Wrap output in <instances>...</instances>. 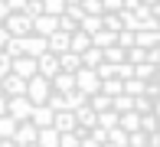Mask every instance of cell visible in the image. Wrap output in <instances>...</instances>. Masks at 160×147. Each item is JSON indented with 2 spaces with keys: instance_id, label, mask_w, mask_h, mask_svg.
Wrapping results in <instances>:
<instances>
[{
  "instance_id": "6da1fadb",
  "label": "cell",
  "mask_w": 160,
  "mask_h": 147,
  "mask_svg": "<svg viewBox=\"0 0 160 147\" xmlns=\"http://www.w3.org/2000/svg\"><path fill=\"white\" fill-rule=\"evenodd\" d=\"M49 92H52V85H49V79H42V75H33L30 82H26V98H30L33 105H46Z\"/></svg>"
},
{
  "instance_id": "7a4b0ae2",
  "label": "cell",
  "mask_w": 160,
  "mask_h": 147,
  "mask_svg": "<svg viewBox=\"0 0 160 147\" xmlns=\"http://www.w3.org/2000/svg\"><path fill=\"white\" fill-rule=\"evenodd\" d=\"M98 88H101V79H98L95 69H78V72H75V92H82V95H98Z\"/></svg>"
},
{
  "instance_id": "3957f363",
  "label": "cell",
  "mask_w": 160,
  "mask_h": 147,
  "mask_svg": "<svg viewBox=\"0 0 160 147\" xmlns=\"http://www.w3.org/2000/svg\"><path fill=\"white\" fill-rule=\"evenodd\" d=\"M30 111H33V101L26 98V95H13V98H7V114H10L13 121H30Z\"/></svg>"
},
{
  "instance_id": "277c9868",
  "label": "cell",
  "mask_w": 160,
  "mask_h": 147,
  "mask_svg": "<svg viewBox=\"0 0 160 147\" xmlns=\"http://www.w3.org/2000/svg\"><path fill=\"white\" fill-rule=\"evenodd\" d=\"M3 29H7V36H26L33 29V20L26 17V13H7Z\"/></svg>"
},
{
  "instance_id": "5b68a950",
  "label": "cell",
  "mask_w": 160,
  "mask_h": 147,
  "mask_svg": "<svg viewBox=\"0 0 160 147\" xmlns=\"http://www.w3.org/2000/svg\"><path fill=\"white\" fill-rule=\"evenodd\" d=\"M36 124H30V121H17V131H13V137L10 141L17 144V147H30V144H36Z\"/></svg>"
},
{
  "instance_id": "8992f818",
  "label": "cell",
  "mask_w": 160,
  "mask_h": 147,
  "mask_svg": "<svg viewBox=\"0 0 160 147\" xmlns=\"http://www.w3.org/2000/svg\"><path fill=\"white\" fill-rule=\"evenodd\" d=\"M10 72L13 75H20V79H26V82H30L33 75H39V72H36V59L33 56H17L10 62Z\"/></svg>"
},
{
  "instance_id": "52a82bcc",
  "label": "cell",
  "mask_w": 160,
  "mask_h": 147,
  "mask_svg": "<svg viewBox=\"0 0 160 147\" xmlns=\"http://www.w3.org/2000/svg\"><path fill=\"white\" fill-rule=\"evenodd\" d=\"M42 53H49V46H46V36L26 33V36H23V56H33V59H39Z\"/></svg>"
},
{
  "instance_id": "ba28073f",
  "label": "cell",
  "mask_w": 160,
  "mask_h": 147,
  "mask_svg": "<svg viewBox=\"0 0 160 147\" xmlns=\"http://www.w3.org/2000/svg\"><path fill=\"white\" fill-rule=\"evenodd\" d=\"M49 85H52V92H59V95L75 92V72H56V75L49 79Z\"/></svg>"
},
{
  "instance_id": "9c48e42d",
  "label": "cell",
  "mask_w": 160,
  "mask_h": 147,
  "mask_svg": "<svg viewBox=\"0 0 160 147\" xmlns=\"http://www.w3.org/2000/svg\"><path fill=\"white\" fill-rule=\"evenodd\" d=\"M78 124H75V114L72 111H56L52 114V131L56 134H72Z\"/></svg>"
},
{
  "instance_id": "30bf717a",
  "label": "cell",
  "mask_w": 160,
  "mask_h": 147,
  "mask_svg": "<svg viewBox=\"0 0 160 147\" xmlns=\"http://www.w3.org/2000/svg\"><path fill=\"white\" fill-rule=\"evenodd\" d=\"M52 108L49 105H33V111H30V124H36V128H52Z\"/></svg>"
},
{
  "instance_id": "8fae6325",
  "label": "cell",
  "mask_w": 160,
  "mask_h": 147,
  "mask_svg": "<svg viewBox=\"0 0 160 147\" xmlns=\"http://www.w3.org/2000/svg\"><path fill=\"white\" fill-rule=\"evenodd\" d=\"M36 72H39L42 79H52L56 72H59V62H56V56H52V53H42L39 59H36Z\"/></svg>"
},
{
  "instance_id": "7c38bea8",
  "label": "cell",
  "mask_w": 160,
  "mask_h": 147,
  "mask_svg": "<svg viewBox=\"0 0 160 147\" xmlns=\"http://www.w3.org/2000/svg\"><path fill=\"white\" fill-rule=\"evenodd\" d=\"M56 62H59V72H78V69H82V56H78V53H69V49L56 56Z\"/></svg>"
},
{
  "instance_id": "4fadbf2b",
  "label": "cell",
  "mask_w": 160,
  "mask_h": 147,
  "mask_svg": "<svg viewBox=\"0 0 160 147\" xmlns=\"http://www.w3.org/2000/svg\"><path fill=\"white\" fill-rule=\"evenodd\" d=\"M46 46H49V53H52V56L65 53V49H69V33H62V29L49 33V36H46Z\"/></svg>"
},
{
  "instance_id": "5bb4252c",
  "label": "cell",
  "mask_w": 160,
  "mask_h": 147,
  "mask_svg": "<svg viewBox=\"0 0 160 147\" xmlns=\"http://www.w3.org/2000/svg\"><path fill=\"white\" fill-rule=\"evenodd\" d=\"M72 114H75V124H78V128H82V131H88V128H95V124H98V114L92 111L88 105L75 108V111H72Z\"/></svg>"
},
{
  "instance_id": "9a60e30c",
  "label": "cell",
  "mask_w": 160,
  "mask_h": 147,
  "mask_svg": "<svg viewBox=\"0 0 160 147\" xmlns=\"http://www.w3.org/2000/svg\"><path fill=\"white\" fill-rule=\"evenodd\" d=\"M30 33H36V36H49V33H56V17H46V13L33 17V29H30Z\"/></svg>"
},
{
  "instance_id": "2e32d148",
  "label": "cell",
  "mask_w": 160,
  "mask_h": 147,
  "mask_svg": "<svg viewBox=\"0 0 160 147\" xmlns=\"http://www.w3.org/2000/svg\"><path fill=\"white\" fill-rule=\"evenodd\" d=\"M88 46H92V36H88V33H82V29L69 33V53H78V56H82Z\"/></svg>"
},
{
  "instance_id": "e0dca14e",
  "label": "cell",
  "mask_w": 160,
  "mask_h": 147,
  "mask_svg": "<svg viewBox=\"0 0 160 147\" xmlns=\"http://www.w3.org/2000/svg\"><path fill=\"white\" fill-rule=\"evenodd\" d=\"M134 46H141V49L160 46V29H141V33H134Z\"/></svg>"
},
{
  "instance_id": "ac0fdd59",
  "label": "cell",
  "mask_w": 160,
  "mask_h": 147,
  "mask_svg": "<svg viewBox=\"0 0 160 147\" xmlns=\"http://www.w3.org/2000/svg\"><path fill=\"white\" fill-rule=\"evenodd\" d=\"M101 95H108V98H114V95H124V79L111 75V79H101Z\"/></svg>"
},
{
  "instance_id": "d6986e66",
  "label": "cell",
  "mask_w": 160,
  "mask_h": 147,
  "mask_svg": "<svg viewBox=\"0 0 160 147\" xmlns=\"http://www.w3.org/2000/svg\"><path fill=\"white\" fill-rule=\"evenodd\" d=\"M101 62H105V53H101L98 46H88L82 53V69H98Z\"/></svg>"
},
{
  "instance_id": "ffe728a7",
  "label": "cell",
  "mask_w": 160,
  "mask_h": 147,
  "mask_svg": "<svg viewBox=\"0 0 160 147\" xmlns=\"http://www.w3.org/2000/svg\"><path fill=\"white\" fill-rule=\"evenodd\" d=\"M101 53H105V62H108V65H121V62H128V49H121L118 43H114V46H108V49H101Z\"/></svg>"
},
{
  "instance_id": "44dd1931",
  "label": "cell",
  "mask_w": 160,
  "mask_h": 147,
  "mask_svg": "<svg viewBox=\"0 0 160 147\" xmlns=\"http://www.w3.org/2000/svg\"><path fill=\"white\" fill-rule=\"evenodd\" d=\"M36 147H59V134L52 128H39L36 131Z\"/></svg>"
},
{
  "instance_id": "7402d4cb",
  "label": "cell",
  "mask_w": 160,
  "mask_h": 147,
  "mask_svg": "<svg viewBox=\"0 0 160 147\" xmlns=\"http://www.w3.org/2000/svg\"><path fill=\"white\" fill-rule=\"evenodd\" d=\"M118 128L128 131V134H131V131H141V114H137V111H124L118 118Z\"/></svg>"
},
{
  "instance_id": "603a6c76",
  "label": "cell",
  "mask_w": 160,
  "mask_h": 147,
  "mask_svg": "<svg viewBox=\"0 0 160 147\" xmlns=\"http://www.w3.org/2000/svg\"><path fill=\"white\" fill-rule=\"evenodd\" d=\"M78 29L88 33V36H95L98 29H101V17H88V13H82V17H78Z\"/></svg>"
},
{
  "instance_id": "cb8c5ba5",
  "label": "cell",
  "mask_w": 160,
  "mask_h": 147,
  "mask_svg": "<svg viewBox=\"0 0 160 147\" xmlns=\"http://www.w3.org/2000/svg\"><path fill=\"white\" fill-rule=\"evenodd\" d=\"M88 108H92V111H95V114H101V111H111V98H108V95H88Z\"/></svg>"
},
{
  "instance_id": "d4e9b609",
  "label": "cell",
  "mask_w": 160,
  "mask_h": 147,
  "mask_svg": "<svg viewBox=\"0 0 160 147\" xmlns=\"http://www.w3.org/2000/svg\"><path fill=\"white\" fill-rule=\"evenodd\" d=\"M111 111H118V114L134 111V98H131V95H114L111 98Z\"/></svg>"
},
{
  "instance_id": "484cf974",
  "label": "cell",
  "mask_w": 160,
  "mask_h": 147,
  "mask_svg": "<svg viewBox=\"0 0 160 147\" xmlns=\"http://www.w3.org/2000/svg\"><path fill=\"white\" fill-rule=\"evenodd\" d=\"M147 92V82H141V79H124V95H131V98H137V95H144Z\"/></svg>"
},
{
  "instance_id": "4316f807",
  "label": "cell",
  "mask_w": 160,
  "mask_h": 147,
  "mask_svg": "<svg viewBox=\"0 0 160 147\" xmlns=\"http://www.w3.org/2000/svg\"><path fill=\"white\" fill-rule=\"evenodd\" d=\"M92 46H98V49L114 46V33H111V29H98V33L92 36Z\"/></svg>"
},
{
  "instance_id": "83f0119b",
  "label": "cell",
  "mask_w": 160,
  "mask_h": 147,
  "mask_svg": "<svg viewBox=\"0 0 160 147\" xmlns=\"http://www.w3.org/2000/svg\"><path fill=\"white\" fill-rule=\"evenodd\" d=\"M13 131H17V121L10 114H0V141H10Z\"/></svg>"
},
{
  "instance_id": "f1b7e54d",
  "label": "cell",
  "mask_w": 160,
  "mask_h": 147,
  "mask_svg": "<svg viewBox=\"0 0 160 147\" xmlns=\"http://www.w3.org/2000/svg\"><path fill=\"white\" fill-rule=\"evenodd\" d=\"M42 13H46V17H62L65 13V0H42Z\"/></svg>"
},
{
  "instance_id": "f546056e",
  "label": "cell",
  "mask_w": 160,
  "mask_h": 147,
  "mask_svg": "<svg viewBox=\"0 0 160 147\" xmlns=\"http://www.w3.org/2000/svg\"><path fill=\"white\" fill-rule=\"evenodd\" d=\"M154 75H157V65H147V62H137L134 65V79H141V82H150Z\"/></svg>"
},
{
  "instance_id": "4dcf8cb0",
  "label": "cell",
  "mask_w": 160,
  "mask_h": 147,
  "mask_svg": "<svg viewBox=\"0 0 160 147\" xmlns=\"http://www.w3.org/2000/svg\"><path fill=\"white\" fill-rule=\"evenodd\" d=\"M105 144H111V147H128V131L111 128V131H108V141H105Z\"/></svg>"
},
{
  "instance_id": "1f68e13d",
  "label": "cell",
  "mask_w": 160,
  "mask_h": 147,
  "mask_svg": "<svg viewBox=\"0 0 160 147\" xmlns=\"http://www.w3.org/2000/svg\"><path fill=\"white\" fill-rule=\"evenodd\" d=\"M118 111H101L98 114V128H105V131H111V128H118Z\"/></svg>"
},
{
  "instance_id": "d6a6232c",
  "label": "cell",
  "mask_w": 160,
  "mask_h": 147,
  "mask_svg": "<svg viewBox=\"0 0 160 147\" xmlns=\"http://www.w3.org/2000/svg\"><path fill=\"white\" fill-rule=\"evenodd\" d=\"M141 131L144 134H154V131H160V121L154 114H141Z\"/></svg>"
},
{
  "instance_id": "836d02e7",
  "label": "cell",
  "mask_w": 160,
  "mask_h": 147,
  "mask_svg": "<svg viewBox=\"0 0 160 147\" xmlns=\"http://www.w3.org/2000/svg\"><path fill=\"white\" fill-rule=\"evenodd\" d=\"M150 105H154V98H147V95H137L134 98V111L137 114H150Z\"/></svg>"
},
{
  "instance_id": "e575fe53",
  "label": "cell",
  "mask_w": 160,
  "mask_h": 147,
  "mask_svg": "<svg viewBox=\"0 0 160 147\" xmlns=\"http://www.w3.org/2000/svg\"><path fill=\"white\" fill-rule=\"evenodd\" d=\"M82 13H88V17H101V0H82Z\"/></svg>"
},
{
  "instance_id": "d590c367",
  "label": "cell",
  "mask_w": 160,
  "mask_h": 147,
  "mask_svg": "<svg viewBox=\"0 0 160 147\" xmlns=\"http://www.w3.org/2000/svg\"><path fill=\"white\" fill-rule=\"evenodd\" d=\"M23 13H26V17H39V13H42V0H26V7H23Z\"/></svg>"
},
{
  "instance_id": "8d00e7d4",
  "label": "cell",
  "mask_w": 160,
  "mask_h": 147,
  "mask_svg": "<svg viewBox=\"0 0 160 147\" xmlns=\"http://www.w3.org/2000/svg\"><path fill=\"white\" fill-rule=\"evenodd\" d=\"M101 10L105 13H121L124 10V0H101Z\"/></svg>"
},
{
  "instance_id": "74e56055",
  "label": "cell",
  "mask_w": 160,
  "mask_h": 147,
  "mask_svg": "<svg viewBox=\"0 0 160 147\" xmlns=\"http://www.w3.org/2000/svg\"><path fill=\"white\" fill-rule=\"evenodd\" d=\"M88 137H92L95 144H105V141H108V131H105V128H98V124H95V128H88Z\"/></svg>"
},
{
  "instance_id": "f35d334b",
  "label": "cell",
  "mask_w": 160,
  "mask_h": 147,
  "mask_svg": "<svg viewBox=\"0 0 160 147\" xmlns=\"http://www.w3.org/2000/svg\"><path fill=\"white\" fill-rule=\"evenodd\" d=\"M128 62H131V65L144 62V49H141V46H131V49H128Z\"/></svg>"
},
{
  "instance_id": "ab89813d",
  "label": "cell",
  "mask_w": 160,
  "mask_h": 147,
  "mask_svg": "<svg viewBox=\"0 0 160 147\" xmlns=\"http://www.w3.org/2000/svg\"><path fill=\"white\" fill-rule=\"evenodd\" d=\"M59 147H78V134H59Z\"/></svg>"
},
{
  "instance_id": "60d3db41",
  "label": "cell",
  "mask_w": 160,
  "mask_h": 147,
  "mask_svg": "<svg viewBox=\"0 0 160 147\" xmlns=\"http://www.w3.org/2000/svg\"><path fill=\"white\" fill-rule=\"evenodd\" d=\"M10 62H13V59L7 56L3 49H0V79H3V75H10Z\"/></svg>"
},
{
  "instance_id": "b9f144b4",
  "label": "cell",
  "mask_w": 160,
  "mask_h": 147,
  "mask_svg": "<svg viewBox=\"0 0 160 147\" xmlns=\"http://www.w3.org/2000/svg\"><path fill=\"white\" fill-rule=\"evenodd\" d=\"M3 3H7V10H10V13H23L26 0H3Z\"/></svg>"
},
{
  "instance_id": "7bdbcfd3",
  "label": "cell",
  "mask_w": 160,
  "mask_h": 147,
  "mask_svg": "<svg viewBox=\"0 0 160 147\" xmlns=\"http://www.w3.org/2000/svg\"><path fill=\"white\" fill-rule=\"evenodd\" d=\"M65 17H72V20H78V17H82V7H65Z\"/></svg>"
},
{
  "instance_id": "ee69618b",
  "label": "cell",
  "mask_w": 160,
  "mask_h": 147,
  "mask_svg": "<svg viewBox=\"0 0 160 147\" xmlns=\"http://www.w3.org/2000/svg\"><path fill=\"white\" fill-rule=\"evenodd\" d=\"M78 147H101V144H95V141H92V137H88V134H85V137H82V141H78Z\"/></svg>"
},
{
  "instance_id": "f6af8a7d",
  "label": "cell",
  "mask_w": 160,
  "mask_h": 147,
  "mask_svg": "<svg viewBox=\"0 0 160 147\" xmlns=\"http://www.w3.org/2000/svg\"><path fill=\"white\" fill-rule=\"evenodd\" d=\"M10 39V36H7V29H3V23H0V49H3V43Z\"/></svg>"
},
{
  "instance_id": "bcb514c9",
  "label": "cell",
  "mask_w": 160,
  "mask_h": 147,
  "mask_svg": "<svg viewBox=\"0 0 160 147\" xmlns=\"http://www.w3.org/2000/svg\"><path fill=\"white\" fill-rule=\"evenodd\" d=\"M7 13H10V10H7V3H3V0H0V23H3V20H7Z\"/></svg>"
},
{
  "instance_id": "7dc6e473",
  "label": "cell",
  "mask_w": 160,
  "mask_h": 147,
  "mask_svg": "<svg viewBox=\"0 0 160 147\" xmlns=\"http://www.w3.org/2000/svg\"><path fill=\"white\" fill-rule=\"evenodd\" d=\"M137 3H141V0H124V10H134Z\"/></svg>"
},
{
  "instance_id": "c3c4849f",
  "label": "cell",
  "mask_w": 160,
  "mask_h": 147,
  "mask_svg": "<svg viewBox=\"0 0 160 147\" xmlns=\"http://www.w3.org/2000/svg\"><path fill=\"white\" fill-rule=\"evenodd\" d=\"M0 114H7V95H0Z\"/></svg>"
},
{
  "instance_id": "681fc988",
  "label": "cell",
  "mask_w": 160,
  "mask_h": 147,
  "mask_svg": "<svg viewBox=\"0 0 160 147\" xmlns=\"http://www.w3.org/2000/svg\"><path fill=\"white\" fill-rule=\"evenodd\" d=\"M65 7H82V0H65Z\"/></svg>"
},
{
  "instance_id": "f907efd6",
  "label": "cell",
  "mask_w": 160,
  "mask_h": 147,
  "mask_svg": "<svg viewBox=\"0 0 160 147\" xmlns=\"http://www.w3.org/2000/svg\"><path fill=\"white\" fill-rule=\"evenodd\" d=\"M0 147H17V144H13V141H0Z\"/></svg>"
},
{
  "instance_id": "816d5d0a",
  "label": "cell",
  "mask_w": 160,
  "mask_h": 147,
  "mask_svg": "<svg viewBox=\"0 0 160 147\" xmlns=\"http://www.w3.org/2000/svg\"><path fill=\"white\" fill-rule=\"evenodd\" d=\"M30 147H36V144H30Z\"/></svg>"
}]
</instances>
